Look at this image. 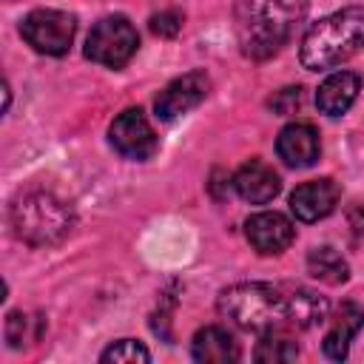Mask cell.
<instances>
[{"label":"cell","instance_id":"obj_14","mask_svg":"<svg viewBox=\"0 0 364 364\" xmlns=\"http://www.w3.org/2000/svg\"><path fill=\"white\" fill-rule=\"evenodd\" d=\"M358 88H361V80L353 74V71H336L330 74L318 91H316V105L321 114L327 117H341L358 97Z\"/></svg>","mask_w":364,"mask_h":364},{"label":"cell","instance_id":"obj_9","mask_svg":"<svg viewBox=\"0 0 364 364\" xmlns=\"http://www.w3.org/2000/svg\"><path fill=\"white\" fill-rule=\"evenodd\" d=\"M245 233H247V242L253 245V250L264 253V256H273V253H282L290 247V242L296 239V228L293 222L279 213V210H262V213H253L245 225Z\"/></svg>","mask_w":364,"mask_h":364},{"label":"cell","instance_id":"obj_10","mask_svg":"<svg viewBox=\"0 0 364 364\" xmlns=\"http://www.w3.org/2000/svg\"><path fill=\"white\" fill-rule=\"evenodd\" d=\"M338 196H341V191L333 179H313V182L299 185L290 193V210L301 222H318L336 210Z\"/></svg>","mask_w":364,"mask_h":364},{"label":"cell","instance_id":"obj_17","mask_svg":"<svg viewBox=\"0 0 364 364\" xmlns=\"http://www.w3.org/2000/svg\"><path fill=\"white\" fill-rule=\"evenodd\" d=\"M296 355H299L296 341H290L287 336H279V333H264L253 353L256 361H293Z\"/></svg>","mask_w":364,"mask_h":364},{"label":"cell","instance_id":"obj_8","mask_svg":"<svg viewBox=\"0 0 364 364\" xmlns=\"http://www.w3.org/2000/svg\"><path fill=\"white\" fill-rule=\"evenodd\" d=\"M210 91V77L205 71H188L176 80H171L159 97L154 100L156 117L159 119H176L182 114H188L191 108H196Z\"/></svg>","mask_w":364,"mask_h":364},{"label":"cell","instance_id":"obj_5","mask_svg":"<svg viewBox=\"0 0 364 364\" xmlns=\"http://www.w3.org/2000/svg\"><path fill=\"white\" fill-rule=\"evenodd\" d=\"M136 46H139V34L134 23L122 14H108L97 20L94 28L88 31L85 57L108 68H122L136 54Z\"/></svg>","mask_w":364,"mask_h":364},{"label":"cell","instance_id":"obj_16","mask_svg":"<svg viewBox=\"0 0 364 364\" xmlns=\"http://www.w3.org/2000/svg\"><path fill=\"white\" fill-rule=\"evenodd\" d=\"M307 273L324 284H344L350 279V264L336 247L318 245L307 253Z\"/></svg>","mask_w":364,"mask_h":364},{"label":"cell","instance_id":"obj_15","mask_svg":"<svg viewBox=\"0 0 364 364\" xmlns=\"http://www.w3.org/2000/svg\"><path fill=\"white\" fill-rule=\"evenodd\" d=\"M191 355L202 364H228V361H239V341L225 330V327H202L193 341H191Z\"/></svg>","mask_w":364,"mask_h":364},{"label":"cell","instance_id":"obj_3","mask_svg":"<svg viewBox=\"0 0 364 364\" xmlns=\"http://www.w3.org/2000/svg\"><path fill=\"white\" fill-rule=\"evenodd\" d=\"M364 48V6H347L313 23L301 40L299 60L307 71L336 68Z\"/></svg>","mask_w":364,"mask_h":364},{"label":"cell","instance_id":"obj_19","mask_svg":"<svg viewBox=\"0 0 364 364\" xmlns=\"http://www.w3.org/2000/svg\"><path fill=\"white\" fill-rule=\"evenodd\" d=\"M28 324H31L28 316H23V313H9V318H6V341H9L11 347H23L26 341H31L34 336H28Z\"/></svg>","mask_w":364,"mask_h":364},{"label":"cell","instance_id":"obj_6","mask_svg":"<svg viewBox=\"0 0 364 364\" xmlns=\"http://www.w3.org/2000/svg\"><path fill=\"white\" fill-rule=\"evenodd\" d=\"M20 34L23 40L40 51V54H51L60 57L71 48L74 34H77V20L68 11L60 9H34L23 17L20 23Z\"/></svg>","mask_w":364,"mask_h":364},{"label":"cell","instance_id":"obj_2","mask_svg":"<svg viewBox=\"0 0 364 364\" xmlns=\"http://www.w3.org/2000/svg\"><path fill=\"white\" fill-rule=\"evenodd\" d=\"M304 11L307 0H236V34L242 51L250 60L273 57Z\"/></svg>","mask_w":364,"mask_h":364},{"label":"cell","instance_id":"obj_1","mask_svg":"<svg viewBox=\"0 0 364 364\" xmlns=\"http://www.w3.org/2000/svg\"><path fill=\"white\" fill-rule=\"evenodd\" d=\"M219 313L247 333H279L296 327V287L267 282H239L219 293Z\"/></svg>","mask_w":364,"mask_h":364},{"label":"cell","instance_id":"obj_4","mask_svg":"<svg viewBox=\"0 0 364 364\" xmlns=\"http://www.w3.org/2000/svg\"><path fill=\"white\" fill-rule=\"evenodd\" d=\"M9 222H11L14 233H17V239H23V242H28L34 247H46V245L63 242L71 233L74 213L54 193L31 191V193L20 196L11 205Z\"/></svg>","mask_w":364,"mask_h":364},{"label":"cell","instance_id":"obj_12","mask_svg":"<svg viewBox=\"0 0 364 364\" xmlns=\"http://www.w3.org/2000/svg\"><path fill=\"white\" fill-rule=\"evenodd\" d=\"M233 188H236V193H239L245 202H250V205H264V202H270V199L282 191V179H279V173H276L267 162L250 159V162H245V165L233 173Z\"/></svg>","mask_w":364,"mask_h":364},{"label":"cell","instance_id":"obj_7","mask_svg":"<svg viewBox=\"0 0 364 364\" xmlns=\"http://www.w3.org/2000/svg\"><path fill=\"white\" fill-rule=\"evenodd\" d=\"M108 136H111V145L128 156V159H151L156 151H159V139H156V131L151 128V122L145 119V114L139 108H125L108 128Z\"/></svg>","mask_w":364,"mask_h":364},{"label":"cell","instance_id":"obj_18","mask_svg":"<svg viewBox=\"0 0 364 364\" xmlns=\"http://www.w3.org/2000/svg\"><path fill=\"white\" fill-rule=\"evenodd\" d=\"M100 361H105V364H145V361H151V353L139 344V341H134V338H122V341H114L108 350H102V355H100Z\"/></svg>","mask_w":364,"mask_h":364},{"label":"cell","instance_id":"obj_13","mask_svg":"<svg viewBox=\"0 0 364 364\" xmlns=\"http://www.w3.org/2000/svg\"><path fill=\"white\" fill-rule=\"evenodd\" d=\"M361 327H364V307L355 301H341V307L330 318V330L324 333V341H321L324 355L333 361H344L350 341L355 338V333Z\"/></svg>","mask_w":364,"mask_h":364},{"label":"cell","instance_id":"obj_21","mask_svg":"<svg viewBox=\"0 0 364 364\" xmlns=\"http://www.w3.org/2000/svg\"><path fill=\"white\" fill-rule=\"evenodd\" d=\"M301 100H304V97H301V88H299V85H296V88L290 85V88H282V91L270 100V108H273L276 114H293V111L301 105Z\"/></svg>","mask_w":364,"mask_h":364},{"label":"cell","instance_id":"obj_20","mask_svg":"<svg viewBox=\"0 0 364 364\" xmlns=\"http://www.w3.org/2000/svg\"><path fill=\"white\" fill-rule=\"evenodd\" d=\"M151 31L159 34V37H176L182 31V14L168 9V11H159L151 17Z\"/></svg>","mask_w":364,"mask_h":364},{"label":"cell","instance_id":"obj_11","mask_svg":"<svg viewBox=\"0 0 364 364\" xmlns=\"http://www.w3.org/2000/svg\"><path fill=\"white\" fill-rule=\"evenodd\" d=\"M321 142H318V131L307 122H290L279 131L276 139V154L284 165L290 168H310L318 159Z\"/></svg>","mask_w":364,"mask_h":364}]
</instances>
